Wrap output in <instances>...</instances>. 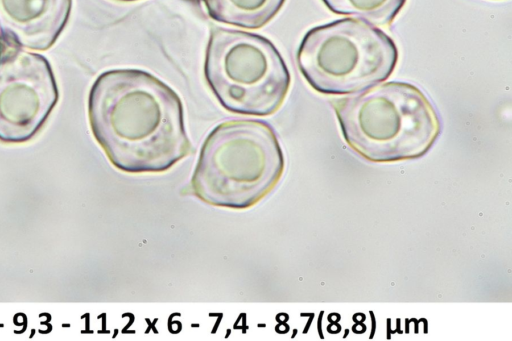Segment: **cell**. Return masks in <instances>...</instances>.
Returning a JSON list of instances; mask_svg holds the SVG:
<instances>
[{
  "mask_svg": "<svg viewBox=\"0 0 512 341\" xmlns=\"http://www.w3.org/2000/svg\"><path fill=\"white\" fill-rule=\"evenodd\" d=\"M284 167V154L270 124L233 119L217 125L205 138L191 189L207 204L247 209L274 189Z\"/></svg>",
  "mask_w": 512,
  "mask_h": 341,
  "instance_id": "3",
  "label": "cell"
},
{
  "mask_svg": "<svg viewBox=\"0 0 512 341\" xmlns=\"http://www.w3.org/2000/svg\"><path fill=\"white\" fill-rule=\"evenodd\" d=\"M72 0H0V40L9 48L44 51L64 30Z\"/></svg>",
  "mask_w": 512,
  "mask_h": 341,
  "instance_id": "7",
  "label": "cell"
},
{
  "mask_svg": "<svg viewBox=\"0 0 512 341\" xmlns=\"http://www.w3.org/2000/svg\"><path fill=\"white\" fill-rule=\"evenodd\" d=\"M59 99L48 60L24 49L0 55V141L23 143L43 127Z\"/></svg>",
  "mask_w": 512,
  "mask_h": 341,
  "instance_id": "6",
  "label": "cell"
},
{
  "mask_svg": "<svg viewBox=\"0 0 512 341\" xmlns=\"http://www.w3.org/2000/svg\"><path fill=\"white\" fill-rule=\"evenodd\" d=\"M2 52H3V43H2V41L0 40V55H1V53H2Z\"/></svg>",
  "mask_w": 512,
  "mask_h": 341,
  "instance_id": "10",
  "label": "cell"
},
{
  "mask_svg": "<svg viewBox=\"0 0 512 341\" xmlns=\"http://www.w3.org/2000/svg\"><path fill=\"white\" fill-rule=\"evenodd\" d=\"M398 56L394 40L383 30L362 20L342 18L307 31L296 61L316 92L339 96L386 81Z\"/></svg>",
  "mask_w": 512,
  "mask_h": 341,
  "instance_id": "4",
  "label": "cell"
},
{
  "mask_svg": "<svg viewBox=\"0 0 512 341\" xmlns=\"http://www.w3.org/2000/svg\"><path fill=\"white\" fill-rule=\"evenodd\" d=\"M204 77L224 109L253 116L275 113L291 84L288 67L269 39L225 27L210 32Z\"/></svg>",
  "mask_w": 512,
  "mask_h": 341,
  "instance_id": "5",
  "label": "cell"
},
{
  "mask_svg": "<svg viewBox=\"0 0 512 341\" xmlns=\"http://www.w3.org/2000/svg\"><path fill=\"white\" fill-rule=\"evenodd\" d=\"M118 1H123V2H133V1H138V0H118Z\"/></svg>",
  "mask_w": 512,
  "mask_h": 341,
  "instance_id": "11",
  "label": "cell"
},
{
  "mask_svg": "<svg viewBox=\"0 0 512 341\" xmlns=\"http://www.w3.org/2000/svg\"><path fill=\"white\" fill-rule=\"evenodd\" d=\"M341 133L359 156L375 163L414 160L437 140L438 114L415 85L390 81L331 101Z\"/></svg>",
  "mask_w": 512,
  "mask_h": 341,
  "instance_id": "2",
  "label": "cell"
},
{
  "mask_svg": "<svg viewBox=\"0 0 512 341\" xmlns=\"http://www.w3.org/2000/svg\"><path fill=\"white\" fill-rule=\"evenodd\" d=\"M286 0H203L213 20L245 29H259L270 22Z\"/></svg>",
  "mask_w": 512,
  "mask_h": 341,
  "instance_id": "8",
  "label": "cell"
},
{
  "mask_svg": "<svg viewBox=\"0 0 512 341\" xmlns=\"http://www.w3.org/2000/svg\"><path fill=\"white\" fill-rule=\"evenodd\" d=\"M88 119L111 164L126 173L167 171L192 150L179 95L144 70L101 73L89 91Z\"/></svg>",
  "mask_w": 512,
  "mask_h": 341,
  "instance_id": "1",
  "label": "cell"
},
{
  "mask_svg": "<svg viewBox=\"0 0 512 341\" xmlns=\"http://www.w3.org/2000/svg\"><path fill=\"white\" fill-rule=\"evenodd\" d=\"M338 15L350 16L373 26H388L403 8L406 0H322Z\"/></svg>",
  "mask_w": 512,
  "mask_h": 341,
  "instance_id": "9",
  "label": "cell"
}]
</instances>
